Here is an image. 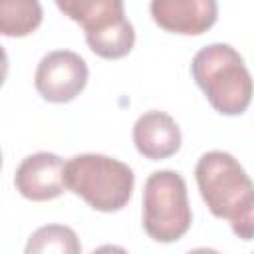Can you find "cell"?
<instances>
[{
	"mask_svg": "<svg viewBox=\"0 0 254 254\" xmlns=\"http://www.w3.org/2000/svg\"><path fill=\"white\" fill-rule=\"evenodd\" d=\"M34 83L46 101L67 103L83 91L87 83V65L79 54L56 50L40 60Z\"/></svg>",
	"mask_w": 254,
	"mask_h": 254,
	"instance_id": "obj_5",
	"label": "cell"
},
{
	"mask_svg": "<svg viewBox=\"0 0 254 254\" xmlns=\"http://www.w3.org/2000/svg\"><path fill=\"white\" fill-rule=\"evenodd\" d=\"M181 129L165 111H147L133 125V143L149 161L173 157L181 149Z\"/></svg>",
	"mask_w": 254,
	"mask_h": 254,
	"instance_id": "obj_8",
	"label": "cell"
},
{
	"mask_svg": "<svg viewBox=\"0 0 254 254\" xmlns=\"http://www.w3.org/2000/svg\"><path fill=\"white\" fill-rule=\"evenodd\" d=\"M16 190L36 202L58 198L65 189V163L56 153L40 151L28 155L16 169L14 175Z\"/></svg>",
	"mask_w": 254,
	"mask_h": 254,
	"instance_id": "obj_6",
	"label": "cell"
},
{
	"mask_svg": "<svg viewBox=\"0 0 254 254\" xmlns=\"http://www.w3.org/2000/svg\"><path fill=\"white\" fill-rule=\"evenodd\" d=\"M85 42L95 56L105 58V60H119L133 50L135 30L129 20H123L121 24H117L97 36L85 38Z\"/></svg>",
	"mask_w": 254,
	"mask_h": 254,
	"instance_id": "obj_12",
	"label": "cell"
},
{
	"mask_svg": "<svg viewBox=\"0 0 254 254\" xmlns=\"http://www.w3.org/2000/svg\"><path fill=\"white\" fill-rule=\"evenodd\" d=\"M192 212L187 196V183L175 171H155L143 189V228L149 238L169 244L187 234Z\"/></svg>",
	"mask_w": 254,
	"mask_h": 254,
	"instance_id": "obj_3",
	"label": "cell"
},
{
	"mask_svg": "<svg viewBox=\"0 0 254 254\" xmlns=\"http://www.w3.org/2000/svg\"><path fill=\"white\" fill-rule=\"evenodd\" d=\"M56 6L64 16L83 28L85 38L97 36L127 20L123 0H56Z\"/></svg>",
	"mask_w": 254,
	"mask_h": 254,
	"instance_id": "obj_9",
	"label": "cell"
},
{
	"mask_svg": "<svg viewBox=\"0 0 254 254\" xmlns=\"http://www.w3.org/2000/svg\"><path fill=\"white\" fill-rule=\"evenodd\" d=\"M232 232L240 238V240H254V194L252 198L238 210V214L234 218L228 220Z\"/></svg>",
	"mask_w": 254,
	"mask_h": 254,
	"instance_id": "obj_13",
	"label": "cell"
},
{
	"mask_svg": "<svg viewBox=\"0 0 254 254\" xmlns=\"http://www.w3.org/2000/svg\"><path fill=\"white\" fill-rule=\"evenodd\" d=\"M194 177L202 200L216 218H234L254 194V183L242 165L224 151L204 153L196 163Z\"/></svg>",
	"mask_w": 254,
	"mask_h": 254,
	"instance_id": "obj_4",
	"label": "cell"
},
{
	"mask_svg": "<svg viewBox=\"0 0 254 254\" xmlns=\"http://www.w3.org/2000/svg\"><path fill=\"white\" fill-rule=\"evenodd\" d=\"M65 185L99 212L121 210L135 185V175L129 165L97 153L75 155L65 163Z\"/></svg>",
	"mask_w": 254,
	"mask_h": 254,
	"instance_id": "obj_2",
	"label": "cell"
},
{
	"mask_svg": "<svg viewBox=\"0 0 254 254\" xmlns=\"http://www.w3.org/2000/svg\"><path fill=\"white\" fill-rule=\"evenodd\" d=\"M44 252H58V254H79L81 244L77 234L64 224H48L38 228L28 244L26 254H44Z\"/></svg>",
	"mask_w": 254,
	"mask_h": 254,
	"instance_id": "obj_11",
	"label": "cell"
},
{
	"mask_svg": "<svg viewBox=\"0 0 254 254\" xmlns=\"http://www.w3.org/2000/svg\"><path fill=\"white\" fill-rule=\"evenodd\" d=\"M153 22L171 34L200 36L218 18L216 0H151Z\"/></svg>",
	"mask_w": 254,
	"mask_h": 254,
	"instance_id": "obj_7",
	"label": "cell"
},
{
	"mask_svg": "<svg viewBox=\"0 0 254 254\" xmlns=\"http://www.w3.org/2000/svg\"><path fill=\"white\" fill-rule=\"evenodd\" d=\"M190 73L208 103L222 115H240L254 95V79L240 54L228 44H210L190 62Z\"/></svg>",
	"mask_w": 254,
	"mask_h": 254,
	"instance_id": "obj_1",
	"label": "cell"
},
{
	"mask_svg": "<svg viewBox=\"0 0 254 254\" xmlns=\"http://www.w3.org/2000/svg\"><path fill=\"white\" fill-rule=\"evenodd\" d=\"M40 0H0V32L8 38H24L42 24Z\"/></svg>",
	"mask_w": 254,
	"mask_h": 254,
	"instance_id": "obj_10",
	"label": "cell"
}]
</instances>
